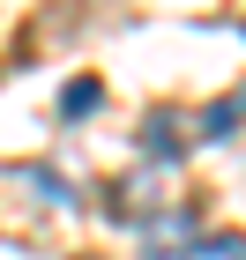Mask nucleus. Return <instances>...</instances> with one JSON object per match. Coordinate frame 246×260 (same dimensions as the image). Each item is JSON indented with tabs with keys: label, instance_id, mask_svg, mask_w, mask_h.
<instances>
[{
	"label": "nucleus",
	"instance_id": "39448f33",
	"mask_svg": "<svg viewBox=\"0 0 246 260\" xmlns=\"http://www.w3.org/2000/svg\"><path fill=\"white\" fill-rule=\"evenodd\" d=\"M186 260H246V238H239V231H216V238H202Z\"/></svg>",
	"mask_w": 246,
	"mask_h": 260
},
{
	"label": "nucleus",
	"instance_id": "7ed1b4c3",
	"mask_svg": "<svg viewBox=\"0 0 246 260\" xmlns=\"http://www.w3.org/2000/svg\"><path fill=\"white\" fill-rule=\"evenodd\" d=\"M97 104H104V82L97 75H75L60 89V119H82V112H97Z\"/></svg>",
	"mask_w": 246,
	"mask_h": 260
},
{
	"label": "nucleus",
	"instance_id": "20e7f679",
	"mask_svg": "<svg viewBox=\"0 0 246 260\" xmlns=\"http://www.w3.org/2000/svg\"><path fill=\"white\" fill-rule=\"evenodd\" d=\"M239 119H246V89H239V97H224V104H209V112H202V134L216 141V134H231Z\"/></svg>",
	"mask_w": 246,
	"mask_h": 260
},
{
	"label": "nucleus",
	"instance_id": "f257e3e1",
	"mask_svg": "<svg viewBox=\"0 0 246 260\" xmlns=\"http://www.w3.org/2000/svg\"><path fill=\"white\" fill-rule=\"evenodd\" d=\"M179 112H149V119H142V149H149V156H157V164H172V156H186V149H179Z\"/></svg>",
	"mask_w": 246,
	"mask_h": 260
},
{
	"label": "nucleus",
	"instance_id": "f03ea898",
	"mask_svg": "<svg viewBox=\"0 0 246 260\" xmlns=\"http://www.w3.org/2000/svg\"><path fill=\"white\" fill-rule=\"evenodd\" d=\"M186 238H194V216H186V208H164V223L149 231V260H172Z\"/></svg>",
	"mask_w": 246,
	"mask_h": 260
}]
</instances>
